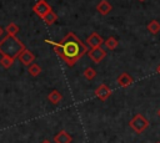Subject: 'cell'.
<instances>
[{"label":"cell","instance_id":"cell-1","mask_svg":"<svg viewBox=\"0 0 160 143\" xmlns=\"http://www.w3.org/2000/svg\"><path fill=\"white\" fill-rule=\"evenodd\" d=\"M45 42L52 45L56 55L70 67L74 66L76 61L88 52V46L74 32H68L60 42H54L51 40H45Z\"/></svg>","mask_w":160,"mask_h":143},{"label":"cell","instance_id":"cell-2","mask_svg":"<svg viewBox=\"0 0 160 143\" xmlns=\"http://www.w3.org/2000/svg\"><path fill=\"white\" fill-rule=\"evenodd\" d=\"M25 48V45L16 37V36H9L6 35L0 41V53L2 56H9L11 58H16L19 53Z\"/></svg>","mask_w":160,"mask_h":143},{"label":"cell","instance_id":"cell-3","mask_svg":"<svg viewBox=\"0 0 160 143\" xmlns=\"http://www.w3.org/2000/svg\"><path fill=\"white\" fill-rule=\"evenodd\" d=\"M129 126L136 132V133H142V132H145L146 129H148V127L150 126V122L145 118V116H142V114H135L131 119H130V122H129Z\"/></svg>","mask_w":160,"mask_h":143},{"label":"cell","instance_id":"cell-4","mask_svg":"<svg viewBox=\"0 0 160 143\" xmlns=\"http://www.w3.org/2000/svg\"><path fill=\"white\" fill-rule=\"evenodd\" d=\"M32 10H34V12L39 16V17H44L49 11H51L52 9H51V6L45 1V0H39L34 6H32Z\"/></svg>","mask_w":160,"mask_h":143},{"label":"cell","instance_id":"cell-5","mask_svg":"<svg viewBox=\"0 0 160 143\" xmlns=\"http://www.w3.org/2000/svg\"><path fill=\"white\" fill-rule=\"evenodd\" d=\"M88 56H89L95 63H99L100 61L104 60V57L106 56V52H105V50H104L101 46H99V47L90 48V50L88 51Z\"/></svg>","mask_w":160,"mask_h":143},{"label":"cell","instance_id":"cell-6","mask_svg":"<svg viewBox=\"0 0 160 143\" xmlns=\"http://www.w3.org/2000/svg\"><path fill=\"white\" fill-rule=\"evenodd\" d=\"M104 44V39L98 34V32H91L88 39H86V46L90 47V48H94V47H99Z\"/></svg>","mask_w":160,"mask_h":143},{"label":"cell","instance_id":"cell-7","mask_svg":"<svg viewBox=\"0 0 160 143\" xmlns=\"http://www.w3.org/2000/svg\"><path fill=\"white\" fill-rule=\"evenodd\" d=\"M19 60H20V62L22 63V65H25V66H29V65H31L34 61H35V55L30 51V50H28V48H24L20 53H19Z\"/></svg>","mask_w":160,"mask_h":143},{"label":"cell","instance_id":"cell-8","mask_svg":"<svg viewBox=\"0 0 160 143\" xmlns=\"http://www.w3.org/2000/svg\"><path fill=\"white\" fill-rule=\"evenodd\" d=\"M95 96L100 99V101H106L110 96H111V90L105 85V83H101L100 86H98V88L95 90Z\"/></svg>","mask_w":160,"mask_h":143},{"label":"cell","instance_id":"cell-9","mask_svg":"<svg viewBox=\"0 0 160 143\" xmlns=\"http://www.w3.org/2000/svg\"><path fill=\"white\" fill-rule=\"evenodd\" d=\"M72 137L66 131H60L54 136V143H71Z\"/></svg>","mask_w":160,"mask_h":143},{"label":"cell","instance_id":"cell-10","mask_svg":"<svg viewBox=\"0 0 160 143\" xmlns=\"http://www.w3.org/2000/svg\"><path fill=\"white\" fill-rule=\"evenodd\" d=\"M116 82H118V85H119L120 87H128V86H130V85L134 82V78H132L128 72H122V73H120V75L118 76Z\"/></svg>","mask_w":160,"mask_h":143},{"label":"cell","instance_id":"cell-11","mask_svg":"<svg viewBox=\"0 0 160 143\" xmlns=\"http://www.w3.org/2000/svg\"><path fill=\"white\" fill-rule=\"evenodd\" d=\"M96 10H98V12H100L101 15H108V14L112 10V6H111V4H110L109 1H106V0H101V1L98 4Z\"/></svg>","mask_w":160,"mask_h":143},{"label":"cell","instance_id":"cell-12","mask_svg":"<svg viewBox=\"0 0 160 143\" xmlns=\"http://www.w3.org/2000/svg\"><path fill=\"white\" fill-rule=\"evenodd\" d=\"M48 99H49L52 104H58V103L62 99V95H61L58 90H52V91L48 95Z\"/></svg>","mask_w":160,"mask_h":143},{"label":"cell","instance_id":"cell-13","mask_svg":"<svg viewBox=\"0 0 160 143\" xmlns=\"http://www.w3.org/2000/svg\"><path fill=\"white\" fill-rule=\"evenodd\" d=\"M28 72H29L30 76H32V77H38V76L41 73V67H40V65L32 62L31 65L28 66Z\"/></svg>","mask_w":160,"mask_h":143},{"label":"cell","instance_id":"cell-14","mask_svg":"<svg viewBox=\"0 0 160 143\" xmlns=\"http://www.w3.org/2000/svg\"><path fill=\"white\" fill-rule=\"evenodd\" d=\"M118 40L114 37V36H109L108 39H105L104 40V45L106 46V48L108 50H110V51H112V50H115L116 48V46H118Z\"/></svg>","mask_w":160,"mask_h":143},{"label":"cell","instance_id":"cell-15","mask_svg":"<svg viewBox=\"0 0 160 143\" xmlns=\"http://www.w3.org/2000/svg\"><path fill=\"white\" fill-rule=\"evenodd\" d=\"M19 30H20V27H19L15 22H10V24L6 26V29H5V31H6V34H8L9 36H15V35L19 32Z\"/></svg>","mask_w":160,"mask_h":143},{"label":"cell","instance_id":"cell-16","mask_svg":"<svg viewBox=\"0 0 160 143\" xmlns=\"http://www.w3.org/2000/svg\"><path fill=\"white\" fill-rule=\"evenodd\" d=\"M42 20H44V21H45L48 25H52V24H54V22L58 20V15H56V14H55V12L51 10V11H49V12H48V14H46V15L42 17Z\"/></svg>","mask_w":160,"mask_h":143},{"label":"cell","instance_id":"cell-17","mask_svg":"<svg viewBox=\"0 0 160 143\" xmlns=\"http://www.w3.org/2000/svg\"><path fill=\"white\" fill-rule=\"evenodd\" d=\"M148 30L151 32V34H158L160 31V22L156 21V20H151L149 24H148Z\"/></svg>","mask_w":160,"mask_h":143},{"label":"cell","instance_id":"cell-18","mask_svg":"<svg viewBox=\"0 0 160 143\" xmlns=\"http://www.w3.org/2000/svg\"><path fill=\"white\" fill-rule=\"evenodd\" d=\"M14 58H11V57H9V56H1V58H0V65L4 67V68H10L11 66H12V63H14Z\"/></svg>","mask_w":160,"mask_h":143},{"label":"cell","instance_id":"cell-19","mask_svg":"<svg viewBox=\"0 0 160 143\" xmlns=\"http://www.w3.org/2000/svg\"><path fill=\"white\" fill-rule=\"evenodd\" d=\"M82 76H84L88 81H91V80L95 78V76H96V71H95L92 67H86V68L84 70V72H82Z\"/></svg>","mask_w":160,"mask_h":143},{"label":"cell","instance_id":"cell-20","mask_svg":"<svg viewBox=\"0 0 160 143\" xmlns=\"http://www.w3.org/2000/svg\"><path fill=\"white\" fill-rule=\"evenodd\" d=\"M156 72H158V73H159V75H160V63H159V66H158V67H156Z\"/></svg>","mask_w":160,"mask_h":143},{"label":"cell","instance_id":"cell-21","mask_svg":"<svg viewBox=\"0 0 160 143\" xmlns=\"http://www.w3.org/2000/svg\"><path fill=\"white\" fill-rule=\"evenodd\" d=\"M41 143H51V142H50V141H49V139H44V141H42V142H41Z\"/></svg>","mask_w":160,"mask_h":143},{"label":"cell","instance_id":"cell-22","mask_svg":"<svg viewBox=\"0 0 160 143\" xmlns=\"http://www.w3.org/2000/svg\"><path fill=\"white\" fill-rule=\"evenodd\" d=\"M1 35H2V29L0 27V36H1Z\"/></svg>","mask_w":160,"mask_h":143},{"label":"cell","instance_id":"cell-23","mask_svg":"<svg viewBox=\"0 0 160 143\" xmlns=\"http://www.w3.org/2000/svg\"><path fill=\"white\" fill-rule=\"evenodd\" d=\"M158 116H159V117H160V109H159V111H158Z\"/></svg>","mask_w":160,"mask_h":143},{"label":"cell","instance_id":"cell-24","mask_svg":"<svg viewBox=\"0 0 160 143\" xmlns=\"http://www.w3.org/2000/svg\"><path fill=\"white\" fill-rule=\"evenodd\" d=\"M139 1H145V0H139Z\"/></svg>","mask_w":160,"mask_h":143},{"label":"cell","instance_id":"cell-25","mask_svg":"<svg viewBox=\"0 0 160 143\" xmlns=\"http://www.w3.org/2000/svg\"><path fill=\"white\" fill-rule=\"evenodd\" d=\"M156 143H160V142H156Z\"/></svg>","mask_w":160,"mask_h":143}]
</instances>
